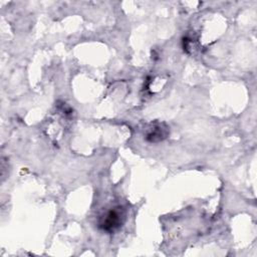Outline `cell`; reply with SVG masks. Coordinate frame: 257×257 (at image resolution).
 <instances>
[{
	"instance_id": "1",
	"label": "cell",
	"mask_w": 257,
	"mask_h": 257,
	"mask_svg": "<svg viewBox=\"0 0 257 257\" xmlns=\"http://www.w3.org/2000/svg\"><path fill=\"white\" fill-rule=\"evenodd\" d=\"M125 219L124 211L121 207H114L106 211L102 216L99 217L97 226L100 230L112 233L117 230L123 224Z\"/></svg>"
},
{
	"instance_id": "2",
	"label": "cell",
	"mask_w": 257,
	"mask_h": 257,
	"mask_svg": "<svg viewBox=\"0 0 257 257\" xmlns=\"http://www.w3.org/2000/svg\"><path fill=\"white\" fill-rule=\"evenodd\" d=\"M167 134H168L167 127H163L162 124H158V125H155L154 127H152L151 131H149L146 138L151 143H157V142H160L163 139H165Z\"/></svg>"
}]
</instances>
